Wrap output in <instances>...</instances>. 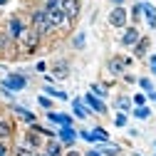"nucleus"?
I'll return each mask as SVG.
<instances>
[{
  "instance_id": "f257e3e1",
  "label": "nucleus",
  "mask_w": 156,
  "mask_h": 156,
  "mask_svg": "<svg viewBox=\"0 0 156 156\" xmlns=\"http://www.w3.org/2000/svg\"><path fill=\"white\" fill-rule=\"evenodd\" d=\"M30 27H35L37 32H40L42 37L45 35H50L55 27H52V23H50V15H47V8H35L32 12H30Z\"/></svg>"
},
{
  "instance_id": "f03ea898",
  "label": "nucleus",
  "mask_w": 156,
  "mask_h": 156,
  "mask_svg": "<svg viewBox=\"0 0 156 156\" xmlns=\"http://www.w3.org/2000/svg\"><path fill=\"white\" fill-rule=\"evenodd\" d=\"M40 42H42V35L37 32L35 27H27V30H25V35H23L15 45L20 47L25 55H35V52H37V47H40Z\"/></svg>"
},
{
  "instance_id": "7ed1b4c3",
  "label": "nucleus",
  "mask_w": 156,
  "mask_h": 156,
  "mask_svg": "<svg viewBox=\"0 0 156 156\" xmlns=\"http://www.w3.org/2000/svg\"><path fill=\"white\" fill-rule=\"evenodd\" d=\"M107 23L109 27H116V30H124L129 25V10L124 5H112L109 15H107Z\"/></svg>"
},
{
  "instance_id": "20e7f679",
  "label": "nucleus",
  "mask_w": 156,
  "mask_h": 156,
  "mask_svg": "<svg viewBox=\"0 0 156 156\" xmlns=\"http://www.w3.org/2000/svg\"><path fill=\"white\" fill-rule=\"evenodd\" d=\"M131 62H134V57L114 55V57L107 60V72H109L112 77H124V72H126V67H131Z\"/></svg>"
},
{
  "instance_id": "39448f33",
  "label": "nucleus",
  "mask_w": 156,
  "mask_h": 156,
  "mask_svg": "<svg viewBox=\"0 0 156 156\" xmlns=\"http://www.w3.org/2000/svg\"><path fill=\"white\" fill-rule=\"evenodd\" d=\"M27 27H30V25L23 20L20 15H10V17H8V23H5V32L12 37L15 42H17V40H20V37L25 35V30H27Z\"/></svg>"
},
{
  "instance_id": "423d86ee",
  "label": "nucleus",
  "mask_w": 156,
  "mask_h": 156,
  "mask_svg": "<svg viewBox=\"0 0 156 156\" xmlns=\"http://www.w3.org/2000/svg\"><path fill=\"white\" fill-rule=\"evenodd\" d=\"M0 87H8L10 92H23L27 87V74L25 72H10V74H5V80L0 82Z\"/></svg>"
},
{
  "instance_id": "0eeeda50",
  "label": "nucleus",
  "mask_w": 156,
  "mask_h": 156,
  "mask_svg": "<svg viewBox=\"0 0 156 156\" xmlns=\"http://www.w3.org/2000/svg\"><path fill=\"white\" fill-rule=\"evenodd\" d=\"M139 37H141L139 27H136V25H126V27H124V32H122V37H119V45L131 50L136 42H139Z\"/></svg>"
},
{
  "instance_id": "6e6552de",
  "label": "nucleus",
  "mask_w": 156,
  "mask_h": 156,
  "mask_svg": "<svg viewBox=\"0 0 156 156\" xmlns=\"http://www.w3.org/2000/svg\"><path fill=\"white\" fill-rule=\"evenodd\" d=\"M57 139H60L67 149H72L77 144V139H80V131H77L74 126H60L57 129Z\"/></svg>"
},
{
  "instance_id": "1a4fd4ad",
  "label": "nucleus",
  "mask_w": 156,
  "mask_h": 156,
  "mask_svg": "<svg viewBox=\"0 0 156 156\" xmlns=\"http://www.w3.org/2000/svg\"><path fill=\"white\" fill-rule=\"evenodd\" d=\"M47 15H50V23H52L55 30H65V27L72 25V23H69V17L62 12V8H52V10H47Z\"/></svg>"
},
{
  "instance_id": "9d476101",
  "label": "nucleus",
  "mask_w": 156,
  "mask_h": 156,
  "mask_svg": "<svg viewBox=\"0 0 156 156\" xmlns=\"http://www.w3.org/2000/svg\"><path fill=\"white\" fill-rule=\"evenodd\" d=\"M60 8H62V12L69 17V23H74L77 17H80V12H82V3H80V0H62Z\"/></svg>"
},
{
  "instance_id": "9b49d317",
  "label": "nucleus",
  "mask_w": 156,
  "mask_h": 156,
  "mask_svg": "<svg viewBox=\"0 0 156 156\" xmlns=\"http://www.w3.org/2000/svg\"><path fill=\"white\" fill-rule=\"evenodd\" d=\"M149 47H151V37H149V35H141V37H139V42L131 47L134 60H144V57H149Z\"/></svg>"
},
{
  "instance_id": "f8f14e48",
  "label": "nucleus",
  "mask_w": 156,
  "mask_h": 156,
  "mask_svg": "<svg viewBox=\"0 0 156 156\" xmlns=\"http://www.w3.org/2000/svg\"><path fill=\"white\" fill-rule=\"evenodd\" d=\"M23 144H25V146H30V149H35V151H40V149L45 146V139H42V134H40V131H35V129H30V126H27Z\"/></svg>"
},
{
  "instance_id": "ddd939ff",
  "label": "nucleus",
  "mask_w": 156,
  "mask_h": 156,
  "mask_svg": "<svg viewBox=\"0 0 156 156\" xmlns=\"http://www.w3.org/2000/svg\"><path fill=\"white\" fill-rule=\"evenodd\" d=\"M82 99H84V104L92 109V114H107V104H104V99H99L97 94L87 92V94L82 97Z\"/></svg>"
},
{
  "instance_id": "4468645a",
  "label": "nucleus",
  "mask_w": 156,
  "mask_h": 156,
  "mask_svg": "<svg viewBox=\"0 0 156 156\" xmlns=\"http://www.w3.org/2000/svg\"><path fill=\"white\" fill-rule=\"evenodd\" d=\"M42 151H45L47 156H65V144L57 139V136H52V139H47V141H45Z\"/></svg>"
},
{
  "instance_id": "2eb2a0df",
  "label": "nucleus",
  "mask_w": 156,
  "mask_h": 156,
  "mask_svg": "<svg viewBox=\"0 0 156 156\" xmlns=\"http://www.w3.org/2000/svg\"><path fill=\"white\" fill-rule=\"evenodd\" d=\"M141 8H144V20L149 30H156V5H151L149 0H141Z\"/></svg>"
},
{
  "instance_id": "dca6fc26",
  "label": "nucleus",
  "mask_w": 156,
  "mask_h": 156,
  "mask_svg": "<svg viewBox=\"0 0 156 156\" xmlns=\"http://www.w3.org/2000/svg\"><path fill=\"white\" fill-rule=\"evenodd\" d=\"M12 134H15V124H12V119H8V116H0V139H3V141H10Z\"/></svg>"
},
{
  "instance_id": "f3484780",
  "label": "nucleus",
  "mask_w": 156,
  "mask_h": 156,
  "mask_svg": "<svg viewBox=\"0 0 156 156\" xmlns=\"http://www.w3.org/2000/svg\"><path fill=\"white\" fill-rule=\"evenodd\" d=\"M72 112H74L77 119H87V116L92 114V109L84 104V99H80V97H74V99H72Z\"/></svg>"
},
{
  "instance_id": "a211bd4d",
  "label": "nucleus",
  "mask_w": 156,
  "mask_h": 156,
  "mask_svg": "<svg viewBox=\"0 0 156 156\" xmlns=\"http://www.w3.org/2000/svg\"><path fill=\"white\" fill-rule=\"evenodd\" d=\"M10 109H12L17 116H20L25 124H35V122H37V116H35L30 109H25V107H20V104H15V102H10Z\"/></svg>"
},
{
  "instance_id": "6ab92c4d",
  "label": "nucleus",
  "mask_w": 156,
  "mask_h": 156,
  "mask_svg": "<svg viewBox=\"0 0 156 156\" xmlns=\"http://www.w3.org/2000/svg\"><path fill=\"white\" fill-rule=\"evenodd\" d=\"M52 77L55 80H65V77H69V62L67 60H60L52 65Z\"/></svg>"
},
{
  "instance_id": "aec40b11",
  "label": "nucleus",
  "mask_w": 156,
  "mask_h": 156,
  "mask_svg": "<svg viewBox=\"0 0 156 156\" xmlns=\"http://www.w3.org/2000/svg\"><path fill=\"white\" fill-rule=\"evenodd\" d=\"M131 104H134V102L129 99V97H124V94H119V97L114 99V109H116V112H126V114H129V112L134 109Z\"/></svg>"
},
{
  "instance_id": "412c9836",
  "label": "nucleus",
  "mask_w": 156,
  "mask_h": 156,
  "mask_svg": "<svg viewBox=\"0 0 156 156\" xmlns=\"http://www.w3.org/2000/svg\"><path fill=\"white\" fill-rule=\"evenodd\" d=\"M97 149H99L104 156H119V154H122V149H119V146H116V144H109V141H102Z\"/></svg>"
},
{
  "instance_id": "4be33fe9",
  "label": "nucleus",
  "mask_w": 156,
  "mask_h": 156,
  "mask_svg": "<svg viewBox=\"0 0 156 156\" xmlns=\"http://www.w3.org/2000/svg\"><path fill=\"white\" fill-rule=\"evenodd\" d=\"M42 92H45L47 97H52V99H62V102H67V99H69V94H67V92H62V89H55L52 84H47Z\"/></svg>"
},
{
  "instance_id": "5701e85b",
  "label": "nucleus",
  "mask_w": 156,
  "mask_h": 156,
  "mask_svg": "<svg viewBox=\"0 0 156 156\" xmlns=\"http://www.w3.org/2000/svg\"><path fill=\"white\" fill-rule=\"evenodd\" d=\"M131 114L136 116V119L146 122V119H151V107H149V104H144V107H134V109H131Z\"/></svg>"
},
{
  "instance_id": "b1692460",
  "label": "nucleus",
  "mask_w": 156,
  "mask_h": 156,
  "mask_svg": "<svg viewBox=\"0 0 156 156\" xmlns=\"http://www.w3.org/2000/svg\"><path fill=\"white\" fill-rule=\"evenodd\" d=\"M129 17H131L134 23H139L141 17H144V8H141V0H139V3H134V5H131V10H129Z\"/></svg>"
},
{
  "instance_id": "393cba45",
  "label": "nucleus",
  "mask_w": 156,
  "mask_h": 156,
  "mask_svg": "<svg viewBox=\"0 0 156 156\" xmlns=\"http://www.w3.org/2000/svg\"><path fill=\"white\" fill-rule=\"evenodd\" d=\"M84 45H87V35H84V32H77V35L72 37V47H74V50H84Z\"/></svg>"
},
{
  "instance_id": "a878e982",
  "label": "nucleus",
  "mask_w": 156,
  "mask_h": 156,
  "mask_svg": "<svg viewBox=\"0 0 156 156\" xmlns=\"http://www.w3.org/2000/svg\"><path fill=\"white\" fill-rule=\"evenodd\" d=\"M12 156H37V151L30 149V146H25V144H20V146H15Z\"/></svg>"
},
{
  "instance_id": "bb28decb",
  "label": "nucleus",
  "mask_w": 156,
  "mask_h": 156,
  "mask_svg": "<svg viewBox=\"0 0 156 156\" xmlns=\"http://www.w3.org/2000/svg\"><path fill=\"white\" fill-rule=\"evenodd\" d=\"M136 84H139V87H141V92H146V94L156 92V89H154V82L149 80V77H139V82H136Z\"/></svg>"
},
{
  "instance_id": "cd10ccee",
  "label": "nucleus",
  "mask_w": 156,
  "mask_h": 156,
  "mask_svg": "<svg viewBox=\"0 0 156 156\" xmlns=\"http://www.w3.org/2000/svg\"><path fill=\"white\" fill-rule=\"evenodd\" d=\"M37 104H40L45 112H52V107H55V104H52V97H47V94H40V97H37Z\"/></svg>"
},
{
  "instance_id": "c85d7f7f",
  "label": "nucleus",
  "mask_w": 156,
  "mask_h": 156,
  "mask_svg": "<svg viewBox=\"0 0 156 156\" xmlns=\"http://www.w3.org/2000/svg\"><path fill=\"white\" fill-rule=\"evenodd\" d=\"M126 124H129V116H126V112H119V114L114 116V126H119V129H124Z\"/></svg>"
},
{
  "instance_id": "c756f323",
  "label": "nucleus",
  "mask_w": 156,
  "mask_h": 156,
  "mask_svg": "<svg viewBox=\"0 0 156 156\" xmlns=\"http://www.w3.org/2000/svg\"><path fill=\"white\" fill-rule=\"evenodd\" d=\"M89 92L92 94H97V97H99V99H104V97H107V87H102V84H89Z\"/></svg>"
},
{
  "instance_id": "7c9ffc66",
  "label": "nucleus",
  "mask_w": 156,
  "mask_h": 156,
  "mask_svg": "<svg viewBox=\"0 0 156 156\" xmlns=\"http://www.w3.org/2000/svg\"><path fill=\"white\" fill-rule=\"evenodd\" d=\"M92 131H94V136H97V141H99V144H102V141H109V134H107V129H102V126H94Z\"/></svg>"
},
{
  "instance_id": "2f4dec72",
  "label": "nucleus",
  "mask_w": 156,
  "mask_h": 156,
  "mask_svg": "<svg viewBox=\"0 0 156 156\" xmlns=\"http://www.w3.org/2000/svg\"><path fill=\"white\" fill-rule=\"evenodd\" d=\"M80 139H84L87 144H99V141H97V136H94V131H87V129L80 131Z\"/></svg>"
},
{
  "instance_id": "473e14b6",
  "label": "nucleus",
  "mask_w": 156,
  "mask_h": 156,
  "mask_svg": "<svg viewBox=\"0 0 156 156\" xmlns=\"http://www.w3.org/2000/svg\"><path fill=\"white\" fill-rule=\"evenodd\" d=\"M146 99H149V97H146V92H139V94H134V97H131L134 107H144V104H146Z\"/></svg>"
},
{
  "instance_id": "72a5a7b5",
  "label": "nucleus",
  "mask_w": 156,
  "mask_h": 156,
  "mask_svg": "<svg viewBox=\"0 0 156 156\" xmlns=\"http://www.w3.org/2000/svg\"><path fill=\"white\" fill-rule=\"evenodd\" d=\"M146 62H149V72L156 77V55H149V57H146Z\"/></svg>"
},
{
  "instance_id": "f704fd0d",
  "label": "nucleus",
  "mask_w": 156,
  "mask_h": 156,
  "mask_svg": "<svg viewBox=\"0 0 156 156\" xmlns=\"http://www.w3.org/2000/svg\"><path fill=\"white\" fill-rule=\"evenodd\" d=\"M60 3H62V0H42V8L52 10V8H60Z\"/></svg>"
},
{
  "instance_id": "c9c22d12",
  "label": "nucleus",
  "mask_w": 156,
  "mask_h": 156,
  "mask_svg": "<svg viewBox=\"0 0 156 156\" xmlns=\"http://www.w3.org/2000/svg\"><path fill=\"white\" fill-rule=\"evenodd\" d=\"M0 156H10V146H8V141H3V139H0Z\"/></svg>"
},
{
  "instance_id": "e433bc0d",
  "label": "nucleus",
  "mask_w": 156,
  "mask_h": 156,
  "mask_svg": "<svg viewBox=\"0 0 156 156\" xmlns=\"http://www.w3.org/2000/svg\"><path fill=\"white\" fill-rule=\"evenodd\" d=\"M124 82H126V84H136V82H139V80H136L134 74H129V72H124Z\"/></svg>"
},
{
  "instance_id": "4c0bfd02",
  "label": "nucleus",
  "mask_w": 156,
  "mask_h": 156,
  "mask_svg": "<svg viewBox=\"0 0 156 156\" xmlns=\"http://www.w3.org/2000/svg\"><path fill=\"white\" fill-rule=\"evenodd\" d=\"M84 156H104V154H102L99 149H87V151H84Z\"/></svg>"
},
{
  "instance_id": "58836bf2",
  "label": "nucleus",
  "mask_w": 156,
  "mask_h": 156,
  "mask_svg": "<svg viewBox=\"0 0 156 156\" xmlns=\"http://www.w3.org/2000/svg\"><path fill=\"white\" fill-rule=\"evenodd\" d=\"M35 69L45 74V72H47V62H37V65H35Z\"/></svg>"
},
{
  "instance_id": "ea45409f",
  "label": "nucleus",
  "mask_w": 156,
  "mask_h": 156,
  "mask_svg": "<svg viewBox=\"0 0 156 156\" xmlns=\"http://www.w3.org/2000/svg\"><path fill=\"white\" fill-rule=\"evenodd\" d=\"M65 156H84V154H80L77 149H67V154H65Z\"/></svg>"
},
{
  "instance_id": "a19ab883",
  "label": "nucleus",
  "mask_w": 156,
  "mask_h": 156,
  "mask_svg": "<svg viewBox=\"0 0 156 156\" xmlns=\"http://www.w3.org/2000/svg\"><path fill=\"white\" fill-rule=\"evenodd\" d=\"M109 3H112V5H124L126 0H109Z\"/></svg>"
},
{
  "instance_id": "79ce46f5",
  "label": "nucleus",
  "mask_w": 156,
  "mask_h": 156,
  "mask_svg": "<svg viewBox=\"0 0 156 156\" xmlns=\"http://www.w3.org/2000/svg\"><path fill=\"white\" fill-rule=\"evenodd\" d=\"M146 97H149L151 102H156V92H151V94H146Z\"/></svg>"
},
{
  "instance_id": "37998d69",
  "label": "nucleus",
  "mask_w": 156,
  "mask_h": 156,
  "mask_svg": "<svg viewBox=\"0 0 156 156\" xmlns=\"http://www.w3.org/2000/svg\"><path fill=\"white\" fill-rule=\"evenodd\" d=\"M3 5H8V0H0V8H3Z\"/></svg>"
},
{
  "instance_id": "c03bdc74",
  "label": "nucleus",
  "mask_w": 156,
  "mask_h": 156,
  "mask_svg": "<svg viewBox=\"0 0 156 156\" xmlns=\"http://www.w3.org/2000/svg\"><path fill=\"white\" fill-rule=\"evenodd\" d=\"M37 156H47V154H45V151H37Z\"/></svg>"
},
{
  "instance_id": "a18cd8bd",
  "label": "nucleus",
  "mask_w": 156,
  "mask_h": 156,
  "mask_svg": "<svg viewBox=\"0 0 156 156\" xmlns=\"http://www.w3.org/2000/svg\"><path fill=\"white\" fill-rule=\"evenodd\" d=\"M134 3H139V0H134Z\"/></svg>"
},
{
  "instance_id": "49530a36",
  "label": "nucleus",
  "mask_w": 156,
  "mask_h": 156,
  "mask_svg": "<svg viewBox=\"0 0 156 156\" xmlns=\"http://www.w3.org/2000/svg\"><path fill=\"white\" fill-rule=\"evenodd\" d=\"M154 146H156V141H154Z\"/></svg>"
}]
</instances>
